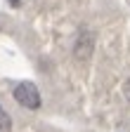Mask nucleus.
I'll return each mask as SVG.
<instances>
[{
	"label": "nucleus",
	"mask_w": 130,
	"mask_h": 132,
	"mask_svg": "<svg viewBox=\"0 0 130 132\" xmlns=\"http://www.w3.org/2000/svg\"><path fill=\"white\" fill-rule=\"evenodd\" d=\"M14 99L24 106V109H38L40 106V92H38V87L33 85V82H28V80H24V82H19L17 87H14Z\"/></svg>",
	"instance_id": "f257e3e1"
},
{
	"label": "nucleus",
	"mask_w": 130,
	"mask_h": 132,
	"mask_svg": "<svg viewBox=\"0 0 130 132\" xmlns=\"http://www.w3.org/2000/svg\"><path fill=\"white\" fill-rule=\"evenodd\" d=\"M90 52H92V36L88 38V33H83L78 38V45H76V57L85 59V57H90Z\"/></svg>",
	"instance_id": "f03ea898"
},
{
	"label": "nucleus",
	"mask_w": 130,
	"mask_h": 132,
	"mask_svg": "<svg viewBox=\"0 0 130 132\" xmlns=\"http://www.w3.org/2000/svg\"><path fill=\"white\" fill-rule=\"evenodd\" d=\"M12 130V118L7 116V111L0 106V132H10Z\"/></svg>",
	"instance_id": "7ed1b4c3"
},
{
	"label": "nucleus",
	"mask_w": 130,
	"mask_h": 132,
	"mask_svg": "<svg viewBox=\"0 0 130 132\" xmlns=\"http://www.w3.org/2000/svg\"><path fill=\"white\" fill-rule=\"evenodd\" d=\"M123 94H125V99H128V104H130V78H128V82H125V87H123Z\"/></svg>",
	"instance_id": "20e7f679"
}]
</instances>
